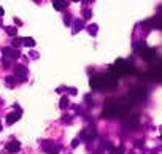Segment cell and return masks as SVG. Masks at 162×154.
<instances>
[{
	"instance_id": "14",
	"label": "cell",
	"mask_w": 162,
	"mask_h": 154,
	"mask_svg": "<svg viewBox=\"0 0 162 154\" xmlns=\"http://www.w3.org/2000/svg\"><path fill=\"white\" fill-rule=\"evenodd\" d=\"M19 148H21V145L17 143V141H10V143H7V149L10 151V153H17Z\"/></svg>"
},
{
	"instance_id": "21",
	"label": "cell",
	"mask_w": 162,
	"mask_h": 154,
	"mask_svg": "<svg viewBox=\"0 0 162 154\" xmlns=\"http://www.w3.org/2000/svg\"><path fill=\"white\" fill-rule=\"evenodd\" d=\"M97 30H99V27H97L95 24H91L89 27H87V32H89L91 35H95V34H97Z\"/></svg>"
},
{
	"instance_id": "11",
	"label": "cell",
	"mask_w": 162,
	"mask_h": 154,
	"mask_svg": "<svg viewBox=\"0 0 162 154\" xmlns=\"http://www.w3.org/2000/svg\"><path fill=\"white\" fill-rule=\"evenodd\" d=\"M67 5H69V3H67L65 0H52V7H54L57 11L65 10V8H67Z\"/></svg>"
},
{
	"instance_id": "22",
	"label": "cell",
	"mask_w": 162,
	"mask_h": 154,
	"mask_svg": "<svg viewBox=\"0 0 162 154\" xmlns=\"http://www.w3.org/2000/svg\"><path fill=\"white\" fill-rule=\"evenodd\" d=\"M91 16H92V11H91L89 8H84L83 10V17L84 19H91Z\"/></svg>"
},
{
	"instance_id": "10",
	"label": "cell",
	"mask_w": 162,
	"mask_h": 154,
	"mask_svg": "<svg viewBox=\"0 0 162 154\" xmlns=\"http://www.w3.org/2000/svg\"><path fill=\"white\" fill-rule=\"evenodd\" d=\"M19 118H21V111H14V113L7 114V124L8 126H10V124H14L16 121H19Z\"/></svg>"
},
{
	"instance_id": "3",
	"label": "cell",
	"mask_w": 162,
	"mask_h": 154,
	"mask_svg": "<svg viewBox=\"0 0 162 154\" xmlns=\"http://www.w3.org/2000/svg\"><path fill=\"white\" fill-rule=\"evenodd\" d=\"M102 76H104V84H105V89H114L118 86V72L111 67L110 70H108L107 73H102Z\"/></svg>"
},
{
	"instance_id": "25",
	"label": "cell",
	"mask_w": 162,
	"mask_h": 154,
	"mask_svg": "<svg viewBox=\"0 0 162 154\" xmlns=\"http://www.w3.org/2000/svg\"><path fill=\"white\" fill-rule=\"evenodd\" d=\"M59 149H60L59 146H54L51 151H48V154H59Z\"/></svg>"
},
{
	"instance_id": "27",
	"label": "cell",
	"mask_w": 162,
	"mask_h": 154,
	"mask_svg": "<svg viewBox=\"0 0 162 154\" xmlns=\"http://www.w3.org/2000/svg\"><path fill=\"white\" fill-rule=\"evenodd\" d=\"M64 22H65V24H67V26H69V24H70V22H72V17H70V16H69V14H65V19H64Z\"/></svg>"
},
{
	"instance_id": "15",
	"label": "cell",
	"mask_w": 162,
	"mask_h": 154,
	"mask_svg": "<svg viewBox=\"0 0 162 154\" xmlns=\"http://www.w3.org/2000/svg\"><path fill=\"white\" fill-rule=\"evenodd\" d=\"M22 45L29 46V48H34V46H35V40H34V38H30V37L22 38Z\"/></svg>"
},
{
	"instance_id": "31",
	"label": "cell",
	"mask_w": 162,
	"mask_h": 154,
	"mask_svg": "<svg viewBox=\"0 0 162 154\" xmlns=\"http://www.w3.org/2000/svg\"><path fill=\"white\" fill-rule=\"evenodd\" d=\"M0 26H2V19H0Z\"/></svg>"
},
{
	"instance_id": "29",
	"label": "cell",
	"mask_w": 162,
	"mask_h": 154,
	"mask_svg": "<svg viewBox=\"0 0 162 154\" xmlns=\"http://www.w3.org/2000/svg\"><path fill=\"white\" fill-rule=\"evenodd\" d=\"M3 65H7V67H10V61H8V59H3Z\"/></svg>"
},
{
	"instance_id": "4",
	"label": "cell",
	"mask_w": 162,
	"mask_h": 154,
	"mask_svg": "<svg viewBox=\"0 0 162 154\" xmlns=\"http://www.w3.org/2000/svg\"><path fill=\"white\" fill-rule=\"evenodd\" d=\"M113 69L116 70L118 73H132V72H135L134 65H132L130 62L124 61V59H118V61L114 62Z\"/></svg>"
},
{
	"instance_id": "7",
	"label": "cell",
	"mask_w": 162,
	"mask_h": 154,
	"mask_svg": "<svg viewBox=\"0 0 162 154\" xmlns=\"http://www.w3.org/2000/svg\"><path fill=\"white\" fill-rule=\"evenodd\" d=\"M138 54L141 56V57L145 59V61H148V62H153V61H156L157 59V56H156V51L153 48H143Z\"/></svg>"
},
{
	"instance_id": "9",
	"label": "cell",
	"mask_w": 162,
	"mask_h": 154,
	"mask_svg": "<svg viewBox=\"0 0 162 154\" xmlns=\"http://www.w3.org/2000/svg\"><path fill=\"white\" fill-rule=\"evenodd\" d=\"M14 73H16V76H14V78H16L17 81H26V76H27V69H26V67H22V65L16 67Z\"/></svg>"
},
{
	"instance_id": "20",
	"label": "cell",
	"mask_w": 162,
	"mask_h": 154,
	"mask_svg": "<svg viewBox=\"0 0 162 154\" xmlns=\"http://www.w3.org/2000/svg\"><path fill=\"white\" fill-rule=\"evenodd\" d=\"M5 30H7V34L8 35H11V37H14V35H16V27H14V26H8L7 29H5Z\"/></svg>"
},
{
	"instance_id": "24",
	"label": "cell",
	"mask_w": 162,
	"mask_h": 154,
	"mask_svg": "<svg viewBox=\"0 0 162 154\" xmlns=\"http://www.w3.org/2000/svg\"><path fill=\"white\" fill-rule=\"evenodd\" d=\"M69 106V99L67 97H62L60 99V108H67Z\"/></svg>"
},
{
	"instance_id": "13",
	"label": "cell",
	"mask_w": 162,
	"mask_h": 154,
	"mask_svg": "<svg viewBox=\"0 0 162 154\" xmlns=\"http://www.w3.org/2000/svg\"><path fill=\"white\" fill-rule=\"evenodd\" d=\"M127 126L130 127V129H138V126H140V121H138V116H130L127 119Z\"/></svg>"
},
{
	"instance_id": "6",
	"label": "cell",
	"mask_w": 162,
	"mask_h": 154,
	"mask_svg": "<svg viewBox=\"0 0 162 154\" xmlns=\"http://www.w3.org/2000/svg\"><path fill=\"white\" fill-rule=\"evenodd\" d=\"M3 54H5V59H8V61H16V59H19V56H21V51L16 49V48L8 46V48H3Z\"/></svg>"
},
{
	"instance_id": "5",
	"label": "cell",
	"mask_w": 162,
	"mask_h": 154,
	"mask_svg": "<svg viewBox=\"0 0 162 154\" xmlns=\"http://www.w3.org/2000/svg\"><path fill=\"white\" fill-rule=\"evenodd\" d=\"M89 84H91V87H92V89H105L104 76H102V73H95V75L91 76Z\"/></svg>"
},
{
	"instance_id": "23",
	"label": "cell",
	"mask_w": 162,
	"mask_h": 154,
	"mask_svg": "<svg viewBox=\"0 0 162 154\" xmlns=\"http://www.w3.org/2000/svg\"><path fill=\"white\" fill-rule=\"evenodd\" d=\"M14 79H16L14 76H7V78H5V83H7V84H10V86H14V83H16Z\"/></svg>"
},
{
	"instance_id": "30",
	"label": "cell",
	"mask_w": 162,
	"mask_h": 154,
	"mask_svg": "<svg viewBox=\"0 0 162 154\" xmlns=\"http://www.w3.org/2000/svg\"><path fill=\"white\" fill-rule=\"evenodd\" d=\"M3 14H5V11H3V8H2V7H0V17H2V16H3Z\"/></svg>"
},
{
	"instance_id": "32",
	"label": "cell",
	"mask_w": 162,
	"mask_h": 154,
	"mask_svg": "<svg viewBox=\"0 0 162 154\" xmlns=\"http://www.w3.org/2000/svg\"><path fill=\"white\" fill-rule=\"evenodd\" d=\"M73 2H78V0H73Z\"/></svg>"
},
{
	"instance_id": "8",
	"label": "cell",
	"mask_w": 162,
	"mask_h": 154,
	"mask_svg": "<svg viewBox=\"0 0 162 154\" xmlns=\"http://www.w3.org/2000/svg\"><path fill=\"white\" fill-rule=\"evenodd\" d=\"M95 135H97L95 126H89V127H86V129L79 134V137L83 138V140H92V138H95Z\"/></svg>"
},
{
	"instance_id": "17",
	"label": "cell",
	"mask_w": 162,
	"mask_h": 154,
	"mask_svg": "<svg viewBox=\"0 0 162 154\" xmlns=\"http://www.w3.org/2000/svg\"><path fill=\"white\" fill-rule=\"evenodd\" d=\"M54 146H56L54 141H49V140H48V141H43V149H45L46 153H48V151H51Z\"/></svg>"
},
{
	"instance_id": "1",
	"label": "cell",
	"mask_w": 162,
	"mask_h": 154,
	"mask_svg": "<svg viewBox=\"0 0 162 154\" xmlns=\"http://www.w3.org/2000/svg\"><path fill=\"white\" fill-rule=\"evenodd\" d=\"M130 102L127 100V97H122V99H110L105 102V106H104V118H119L121 114H124L129 111L130 108Z\"/></svg>"
},
{
	"instance_id": "12",
	"label": "cell",
	"mask_w": 162,
	"mask_h": 154,
	"mask_svg": "<svg viewBox=\"0 0 162 154\" xmlns=\"http://www.w3.org/2000/svg\"><path fill=\"white\" fill-rule=\"evenodd\" d=\"M151 21V26L154 29H159V30H161L162 29V19H161V14H156L154 17H153V19H149Z\"/></svg>"
},
{
	"instance_id": "19",
	"label": "cell",
	"mask_w": 162,
	"mask_h": 154,
	"mask_svg": "<svg viewBox=\"0 0 162 154\" xmlns=\"http://www.w3.org/2000/svg\"><path fill=\"white\" fill-rule=\"evenodd\" d=\"M134 48H135V51H138V52H140L143 48H146V43H143V41H137V43L134 45Z\"/></svg>"
},
{
	"instance_id": "16",
	"label": "cell",
	"mask_w": 162,
	"mask_h": 154,
	"mask_svg": "<svg viewBox=\"0 0 162 154\" xmlns=\"http://www.w3.org/2000/svg\"><path fill=\"white\" fill-rule=\"evenodd\" d=\"M83 27H84V24H83V19H76V21H75V29H73V34L79 32V30H81Z\"/></svg>"
},
{
	"instance_id": "2",
	"label": "cell",
	"mask_w": 162,
	"mask_h": 154,
	"mask_svg": "<svg viewBox=\"0 0 162 154\" xmlns=\"http://www.w3.org/2000/svg\"><path fill=\"white\" fill-rule=\"evenodd\" d=\"M127 100L130 102V105H135V103H140L148 97V89L145 86H137L134 89H130V92L127 94Z\"/></svg>"
},
{
	"instance_id": "18",
	"label": "cell",
	"mask_w": 162,
	"mask_h": 154,
	"mask_svg": "<svg viewBox=\"0 0 162 154\" xmlns=\"http://www.w3.org/2000/svg\"><path fill=\"white\" fill-rule=\"evenodd\" d=\"M22 46V38H14L13 40V43H11V48H21Z\"/></svg>"
},
{
	"instance_id": "28",
	"label": "cell",
	"mask_w": 162,
	"mask_h": 154,
	"mask_svg": "<svg viewBox=\"0 0 162 154\" xmlns=\"http://www.w3.org/2000/svg\"><path fill=\"white\" fill-rule=\"evenodd\" d=\"M78 143H79V141H78V140H76V138H75V140L72 141V146H73V148H76V146H78Z\"/></svg>"
},
{
	"instance_id": "26",
	"label": "cell",
	"mask_w": 162,
	"mask_h": 154,
	"mask_svg": "<svg viewBox=\"0 0 162 154\" xmlns=\"http://www.w3.org/2000/svg\"><path fill=\"white\" fill-rule=\"evenodd\" d=\"M105 148H107V149H110V151H116V149L113 148V145L110 143V141H107V143H105Z\"/></svg>"
}]
</instances>
